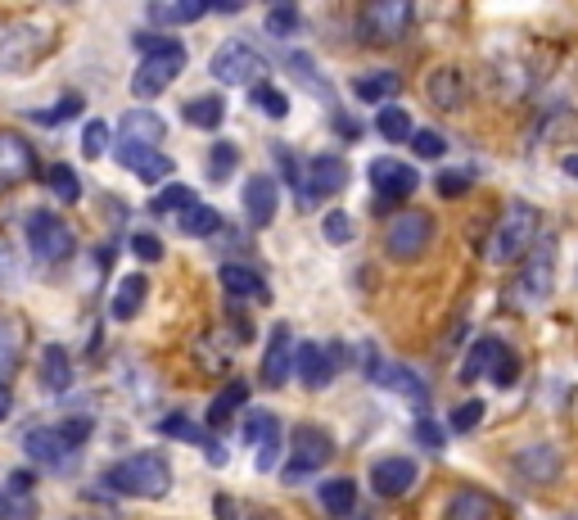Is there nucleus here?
<instances>
[{"label":"nucleus","instance_id":"obj_25","mask_svg":"<svg viewBox=\"0 0 578 520\" xmlns=\"http://www.w3.org/2000/svg\"><path fill=\"white\" fill-rule=\"evenodd\" d=\"M403 91V78L394 68H375V72H362V78L353 82V95L362 104H389L394 95Z\"/></svg>","mask_w":578,"mask_h":520},{"label":"nucleus","instance_id":"obj_43","mask_svg":"<svg viewBox=\"0 0 578 520\" xmlns=\"http://www.w3.org/2000/svg\"><path fill=\"white\" fill-rule=\"evenodd\" d=\"M104 150H109V123L104 118H91L87 132H82V155L87 159H100Z\"/></svg>","mask_w":578,"mask_h":520},{"label":"nucleus","instance_id":"obj_10","mask_svg":"<svg viewBox=\"0 0 578 520\" xmlns=\"http://www.w3.org/2000/svg\"><path fill=\"white\" fill-rule=\"evenodd\" d=\"M366 177H371V185H375V200H379V204H398V200L416 195V185H420L416 168L403 163V159H375V163L366 168Z\"/></svg>","mask_w":578,"mask_h":520},{"label":"nucleus","instance_id":"obj_27","mask_svg":"<svg viewBox=\"0 0 578 520\" xmlns=\"http://www.w3.org/2000/svg\"><path fill=\"white\" fill-rule=\"evenodd\" d=\"M204 14H208L204 0H154V5H149V23H163V27L200 23Z\"/></svg>","mask_w":578,"mask_h":520},{"label":"nucleus","instance_id":"obj_42","mask_svg":"<svg viewBox=\"0 0 578 520\" xmlns=\"http://www.w3.org/2000/svg\"><path fill=\"white\" fill-rule=\"evenodd\" d=\"M321 231H326L330 245H349V240H353V217L343 213V208H330V213L321 217Z\"/></svg>","mask_w":578,"mask_h":520},{"label":"nucleus","instance_id":"obj_54","mask_svg":"<svg viewBox=\"0 0 578 520\" xmlns=\"http://www.w3.org/2000/svg\"><path fill=\"white\" fill-rule=\"evenodd\" d=\"M213 507H217V516H222V520H236V502H230L226 494H222V498H217Z\"/></svg>","mask_w":578,"mask_h":520},{"label":"nucleus","instance_id":"obj_7","mask_svg":"<svg viewBox=\"0 0 578 520\" xmlns=\"http://www.w3.org/2000/svg\"><path fill=\"white\" fill-rule=\"evenodd\" d=\"M213 78L222 87H262L267 82V59L249 46V42H230L213 55Z\"/></svg>","mask_w":578,"mask_h":520},{"label":"nucleus","instance_id":"obj_29","mask_svg":"<svg viewBox=\"0 0 578 520\" xmlns=\"http://www.w3.org/2000/svg\"><path fill=\"white\" fill-rule=\"evenodd\" d=\"M492 511H497V502L484 489H456L447 498L443 520H492Z\"/></svg>","mask_w":578,"mask_h":520},{"label":"nucleus","instance_id":"obj_51","mask_svg":"<svg viewBox=\"0 0 578 520\" xmlns=\"http://www.w3.org/2000/svg\"><path fill=\"white\" fill-rule=\"evenodd\" d=\"M515 353H507L502 362H497V371H492V385H515Z\"/></svg>","mask_w":578,"mask_h":520},{"label":"nucleus","instance_id":"obj_21","mask_svg":"<svg viewBox=\"0 0 578 520\" xmlns=\"http://www.w3.org/2000/svg\"><path fill=\"white\" fill-rule=\"evenodd\" d=\"M276 208H281V191H276V181L272 177H253V181H245V213H249V227H272V217H276Z\"/></svg>","mask_w":578,"mask_h":520},{"label":"nucleus","instance_id":"obj_11","mask_svg":"<svg viewBox=\"0 0 578 520\" xmlns=\"http://www.w3.org/2000/svg\"><path fill=\"white\" fill-rule=\"evenodd\" d=\"M245 443L258 449V471H272L276 457H281V421H276V412L253 407V412L245 417Z\"/></svg>","mask_w":578,"mask_h":520},{"label":"nucleus","instance_id":"obj_47","mask_svg":"<svg viewBox=\"0 0 578 520\" xmlns=\"http://www.w3.org/2000/svg\"><path fill=\"white\" fill-rule=\"evenodd\" d=\"M132 253L140 258V263H159V258H163V240L154 236V231H136L132 236Z\"/></svg>","mask_w":578,"mask_h":520},{"label":"nucleus","instance_id":"obj_8","mask_svg":"<svg viewBox=\"0 0 578 520\" xmlns=\"http://www.w3.org/2000/svg\"><path fill=\"white\" fill-rule=\"evenodd\" d=\"M411 19H416V10L407 5V0H375V5L362 10L358 32L366 36L371 46H394V42H403V36H407Z\"/></svg>","mask_w":578,"mask_h":520},{"label":"nucleus","instance_id":"obj_2","mask_svg":"<svg viewBox=\"0 0 578 520\" xmlns=\"http://www.w3.org/2000/svg\"><path fill=\"white\" fill-rule=\"evenodd\" d=\"M537 249V208L533 204H507V213L497 217V227L484 245V258L497 268L524 263V258Z\"/></svg>","mask_w":578,"mask_h":520},{"label":"nucleus","instance_id":"obj_45","mask_svg":"<svg viewBox=\"0 0 578 520\" xmlns=\"http://www.w3.org/2000/svg\"><path fill=\"white\" fill-rule=\"evenodd\" d=\"M267 32L281 36V42H285L290 32H298V10H294V5H276V10H267Z\"/></svg>","mask_w":578,"mask_h":520},{"label":"nucleus","instance_id":"obj_46","mask_svg":"<svg viewBox=\"0 0 578 520\" xmlns=\"http://www.w3.org/2000/svg\"><path fill=\"white\" fill-rule=\"evenodd\" d=\"M168 439H181V443H204V434H200V426L190 421V417H163V426H159Z\"/></svg>","mask_w":578,"mask_h":520},{"label":"nucleus","instance_id":"obj_24","mask_svg":"<svg viewBox=\"0 0 578 520\" xmlns=\"http://www.w3.org/2000/svg\"><path fill=\"white\" fill-rule=\"evenodd\" d=\"M511 349L502 344V340H497V336H484V340H475V349L466 353V366H461V381H479V376H492V371H497V362H502Z\"/></svg>","mask_w":578,"mask_h":520},{"label":"nucleus","instance_id":"obj_49","mask_svg":"<svg viewBox=\"0 0 578 520\" xmlns=\"http://www.w3.org/2000/svg\"><path fill=\"white\" fill-rule=\"evenodd\" d=\"M14 358H19V340H14V330L10 326H0V381L14 371Z\"/></svg>","mask_w":578,"mask_h":520},{"label":"nucleus","instance_id":"obj_38","mask_svg":"<svg viewBox=\"0 0 578 520\" xmlns=\"http://www.w3.org/2000/svg\"><path fill=\"white\" fill-rule=\"evenodd\" d=\"M249 100H253V109H262L267 118H290V95L285 91H276V87H253L249 91Z\"/></svg>","mask_w":578,"mask_h":520},{"label":"nucleus","instance_id":"obj_13","mask_svg":"<svg viewBox=\"0 0 578 520\" xmlns=\"http://www.w3.org/2000/svg\"><path fill=\"white\" fill-rule=\"evenodd\" d=\"M560 471H565V457H560V449H552V443H529V449L515 453V475L537 485V489L556 485Z\"/></svg>","mask_w":578,"mask_h":520},{"label":"nucleus","instance_id":"obj_53","mask_svg":"<svg viewBox=\"0 0 578 520\" xmlns=\"http://www.w3.org/2000/svg\"><path fill=\"white\" fill-rule=\"evenodd\" d=\"M19 516H23V502L10 489H0V520H19Z\"/></svg>","mask_w":578,"mask_h":520},{"label":"nucleus","instance_id":"obj_18","mask_svg":"<svg viewBox=\"0 0 578 520\" xmlns=\"http://www.w3.org/2000/svg\"><path fill=\"white\" fill-rule=\"evenodd\" d=\"M416 462L411 457H379L375 466H371V489L379 494V498H403V494H411V485H416Z\"/></svg>","mask_w":578,"mask_h":520},{"label":"nucleus","instance_id":"obj_34","mask_svg":"<svg viewBox=\"0 0 578 520\" xmlns=\"http://www.w3.org/2000/svg\"><path fill=\"white\" fill-rule=\"evenodd\" d=\"M321 507L330 516H339V520H349L353 507H358V485H353V479H326V485H321Z\"/></svg>","mask_w":578,"mask_h":520},{"label":"nucleus","instance_id":"obj_1","mask_svg":"<svg viewBox=\"0 0 578 520\" xmlns=\"http://www.w3.org/2000/svg\"><path fill=\"white\" fill-rule=\"evenodd\" d=\"M136 50L145 55L140 59V68H136V78H132V95L136 100H154L159 91H168L172 82H177V72L185 68V46L177 42V36H136Z\"/></svg>","mask_w":578,"mask_h":520},{"label":"nucleus","instance_id":"obj_37","mask_svg":"<svg viewBox=\"0 0 578 520\" xmlns=\"http://www.w3.org/2000/svg\"><path fill=\"white\" fill-rule=\"evenodd\" d=\"M46 185L55 191V200H64V204H77V200H82V177L72 172V163H50V168H46Z\"/></svg>","mask_w":578,"mask_h":520},{"label":"nucleus","instance_id":"obj_40","mask_svg":"<svg viewBox=\"0 0 578 520\" xmlns=\"http://www.w3.org/2000/svg\"><path fill=\"white\" fill-rule=\"evenodd\" d=\"M484 412H488V407H484V398H466V403H461L456 407V412H452V434H471L479 421H484Z\"/></svg>","mask_w":578,"mask_h":520},{"label":"nucleus","instance_id":"obj_31","mask_svg":"<svg viewBox=\"0 0 578 520\" xmlns=\"http://www.w3.org/2000/svg\"><path fill=\"white\" fill-rule=\"evenodd\" d=\"M181 118L190 127H200V132H217L226 123V100L222 95H195V100L181 109Z\"/></svg>","mask_w":578,"mask_h":520},{"label":"nucleus","instance_id":"obj_9","mask_svg":"<svg viewBox=\"0 0 578 520\" xmlns=\"http://www.w3.org/2000/svg\"><path fill=\"white\" fill-rule=\"evenodd\" d=\"M552 249H556L552 236H543V240H537V249L524 258V272L515 281V294H520L524 304H543L547 294L556 290V253Z\"/></svg>","mask_w":578,"mask_h":520},{"label":"nucleus","instance_id":"obj_12","mask_svg":"<svg viewBox=\"0 0 578 520\" xmlns=\"http://www.w3.org/2000/svg\"><path fill=\"white\" fill-rule=\"evenodd\" d=\"M343 185H349V163H343V155H317L303 168V200L339 195Z\"/></svg>","mask_w":578,"mask_h":520},{"label":"nucleus","instance_id":"obj_26","mask_svg":"<svg viewBox=\"0 0 578 520\" xmlns=\"http://www.w3.org/2000/svg\"><path fill=\"white\" fill-rule=\"evenodd\" d=\"M113 155H118V163H127V168H132L140 181H149V185H159V181L172 177V159L159 155V150H123V145H118Z\"/></svg>","mask_w":578,"mask_h":520},{"label":"nucleus","instance_id":"obj_4","mask_svg":"<svg viewBox=\"0 0 578 520\" xmlns=\"http://www.w3.org/2000/svg\"><path fill=\"white\" fill-rule=\"evenodd\" d=\"M335 457V443H330V434L321 430V426H298L294 434H290V457H285V479L290 485H303L307 475H317V471H326V462Z\"/></svg>","mask_w":578,"mask_h":520},{"label":"nucleus","instance_id":"obj_23","mask_svg":"<svg viewBox=\"0 0 578 520\" xmlns=\"http://www.w3.org/2000/svg\"><path fill=\"white\" fill-rule=\"evenodd\" d=\"M222 290L230 294V299H258V304H272V290H267V281L245 268V263H226L222 268Z\"/></svg>","mask_w":578,"mask_h":520},{"label":"nucleus","instance_id":"obj_3","mask_svg":"<svg viewBox=\"0 0 578 520\" xmlns=\"http://www.w3.org/2000/svg\"><path fill=\"white\" fill-rule=\"evenodd\" d=\"M104 485L123 498H163L172 489V466L159 453H132L104 471Z\"/></svg>","mask_w":578,"mask_h":520},{"label":"nucleus","instance_id":"obj_39","mask_svg":"<svg viewBox=\"0 0 578 520\" xmlns=\"http://www.w3.org/2000/svg\"><path fill=\"white\" fill-rule=\"evenodd\" d=\"M236 163H240L236 140H217V145H213V155H208V177H213V181H222V177L236 172Z\"/></svg>","mask_w":578,"mask_h":520},{"label":"nucleus","instance_id":"obj_35","mask_svg":"<svg viewBox=\"0 0 578 520\" xmlns=\"http://www.w3.org/2000/svg\"><path fill=\"white\" fill-rule=\"evenodd\" d=\"M200 200H195V191H190V185H181V181H172V185H163L159 195H154V204H149V213L154 217H168V213H185V208H195Z\"/></svg>","mask_w":578,"mask_h":520},{"label":"nucleus","instance_id":"obj_14","mask_svg":"<svg viewBox=\"0 0 578 520\" xmlns=\"http://www.w3.org/2000/svg\"><path fill=\"white\" fill-rule=\"evenodd\" d=\"M366 376H371L375 385H384V389H394V394L411 398L416 407H426V398H430V385L420 381L416 371H407L403 362H384V358H375V353H371V362H366Z\"/></svg>","mask_w":578,"mask_h":520},{"label":"nucleus","instance_id":"obj_6","mask_svg":"<svg viewBox=\"0 0 578 520\" xmlns=\"http://www.w3.org/2000/svg\"><path fill=\"white\" fill-rule=\"evenodd\" d=\"M27 245H32V253L42 258V263H64V258H72V249H77L72 227L50 208L27 213Z\"/></svg>","mask_w":578,"mask_h":520},{"label":"nucleus","instance_id":"obj_30","mask_svg":"<svg viewBox=\"0 0 578 520\" xmlns=\"http://www.w3.org/2000/svg\"><path fill=\"white\" fill-rule=\"evenodd\" d=\"M145 294H149V281H145V272H136V276H123V281H118V290H113V304H109V313L118 317V321H132V317L145 308Z\"/></svg>","mask_w":578,"mask_h":520},{"label":"nucleus","instance_id":"obj_44","mask_svg":"<svg viewBox=\"0 0 578 520\" xmlns=\"http://www.w3.org/2000/svg\"><path fill=\"white\" fill-rule=\"evenodd\" d=\"M411 150H416V159H443L447 140H443L439 132H430V127H420V132L411 136Z\"/></svg>","mask_w":578,"mask_h":520},{"label":"nucleus","instance_id":"obj_50","mask_svg":"<svg viewBox=\"0 0 578 520\" xmlns=\"http://www.w3.org/2000/svg\"><path fill=\"white\" fill-rule=\"evenodd\" d=\"M434 185H439V195H443V200H456V195H466V191H471V177H466V172H439Z\"/></svg>","mask_w":578,"mask_h":520},{"label":"nucleus","instance_id":"obj_5","mask_svg":"<svg viewBox=\"0 0 578 520\" xmlns=\"http://www.w3.org/2000/svg\"><path fill=\"white\" fill-rule=\"evenodd\" d=\"M430 240H434V217L420 208L398 213L389 222V231H384V249H389V258H398V263H416V258L430 249Z\"/></svg>","mask_w":578,"mask_h":520},{"label":"nucleus","instance_id":"obj_17","mask_svg":"<svg viewBox=\"0 0 578 520\" xmlns=\"http://www.w3.org/2000/svg\"><path fill=\"white\" fill-rule=\"evenodd\" d=\"M426 95H430L434 109H443V114H456V109H466V95H471L466 72L452 68V64L434 68V72H430V82H426Z\"/></svg>","mask_w":578,"mask_h":520},{"label":"nucleus","instance_id":"obj_36","mask_svg":"<svg viewBox=\"0 0 578 520\" xmlns=\"http://www.w3.org/2000/svg\"><path fill=\"white\" fill-rule=\"evenodd\" d=\"M375 132H379L384 140H389V145H403V140H411V136H416L411 114H407V109H394V104H384V109H379Z\"/></svg>","mask_w":578,"mask_h":520},{"label":"nucleus","instance_id":"obj_16","mask_svg":"<svg viewBox=\"0 0 578 520\" xmlns=\"http://www.w3.org/2000/svg\"><path fill=\"white\" fill-rule=\"evenodd\" d=\"M339 358V344H317V340H307V344H298V366H294V376L307 385V389H321V385H330L335 381V362Z\"/></svg>","mask_w":578,"mask_h":520},{"label":"nucleus","instance_id":"obj_28","mask_svg":"<svg viewBox=\"0 0 578 520\" xmlns=\"http://www.w3.org/2000/svg\"><path fill=\"white\" fill-rule=\"evenodd\" d=\"M42 385L50 394H64L72 389V353L64 344H46L42 349Z\"/></svg>","mask_w":578,"mask_h":520},{"label":"nucleus","instance_id":"obj_15","mask_svg":"<svg viewBox=\"0 0 578 520\" xmlns=\"http://www.w3.org/2000/svg\"><path fill=\"white\" fill-rule=\"evenodd\" d=\"M298 366V349L290 340V326H272V340H267V358H262V385L281 389Z\"/></svg>","mask_w":578,"mask_h":520},{"label":"nucleus","instance_id":"obj_20","mask_svg":"<svg viewBox=\"0 0 578 520\" xmlns=\"http://www.w3.org/2000/svg\"><path fill=\"white\" fill-rule=\"evenodd\" d=\"M32 172H36V155H32V145H27L19 132H0V185L27 181Z\"/></svg>","mask_w":578,"mask_h":520},{"label":"nucleus","instance_id":"obj_19","mask_svg":"<svg viewBox=\"0 0 578 520\" xmlns=\"http://www.w3.org/2000/svg\"><path fill=\"white\" fill-rule=\"evenodd\" d=\"M163 118L154 114V109H132V114L123 118L118 127V145L123 150H159V140H163Z\"/></svg>","mask_w":578,"mask_h":520},{"label":"nucleus","instance_id":"obj_41","mask_svg":"<svg viewBox=\"0 0 578 520\" xmlns=\"http://www.w3.org/2000/svg\"><path fill=\"white\" fill-rule=\"evenodd\" d=\"M82 95H64L55 109H46V114H36V109H32V118L36 123H42V127H55V123H68V118H77V114H82Z\"/></svg>","mask_w":578,"mask_h":520},{"label":"nucleus","instance_id":"obj_22","mask_svg":"<svg viewBox=\"0 0 578 520\" xmlns=\"http://www.w3.org/2000/svg\"><path fill=\"white\" fill-rule=\"evenodd\" d=\"M23 453L36 462V466H50V471H59L64 462H68V443H64V434L59 430H50V426H32L27 434H23Z\"/></svg>","mask_w":578,"mask_h":520},{"label":"nucleus","instance_id":"obj_55","mask_svg":"<svg viewBox=\"0 0 578 520\" xmlns=\"http://www.w3.org/2000/svg\"><path fill=\"white\" fill-rule=\"evenodd\" d=\"M10 412H14V394H10L5 385H0V421H5Z\"/></svg>","mask_w":578,"mask_h":520},{"label":"nucleus","instance_id":"obj_32","mask_svg":"<svg viewBox=\"0 0 578 520\" xmlns=\"http://www.w3.org/2000/svg\"><path fill=\"white\" fill-rule=\"evenodd\" d=\"M177 227H181V236H190V240H204V236H217V231H222V213L208 208V204H195V208H185V213L177 217Z\"/></svg>","mask_w":578,"mask_h":520},{"label":"nucleus","instance_id":"obj_33","mask_svg":"<svg viewBox=\"0 0 578 520\" xmlns=\"http://www.w3.org/2000/svg\"><path fill=\"white\" fill-rule=\"evenodd\" d=\"M245 398H249V385H245V381H230V385L213 398V407H208V426H213V430H222V426H226V421L245 407Z\"/></svg>","mask_w":578,"mask_h":520},{"label":"nucleus","instance_id":"obj_48","mask_svg":"<svg viewBox=\"0 0 578 520\" xmlns=\"http://www.w3.org/2000/svg\"><path fill=\"white\" fill-rule=\"evenodd\" d=\"M59 434H64L68 449H82V443L91 439V417H72V421H64Z\"/></svg>","mask_w":578,"mask_h":520},{"label":"nucleus","instance_id":"obj_56","mask_svg":"<svg viewBox=\"0 0 578 520\" xmlns=\"http://www.w3.org/2000/svg\"><path fill=\"white\" fill-rule=\"evenodd\" d=\"M560 168H565L569 177H578V155H565V159H560Z\"/></svg>","mask_w":578,"mask_h":520},{"label":"nucleus","instance_id":"obj_52","mask_svg":"<svg viewBox=\"0 0 578 520\" xmlns=\"http://www.w3.org/2000/svg\"><path fill=\"white\" fill-rule=\"evenodd\" d=\"M416 434H420V443H426V449H443V430L434 421H420Z\"/></svg>","mask_w":578,"mask_h":520}]
</instances>
